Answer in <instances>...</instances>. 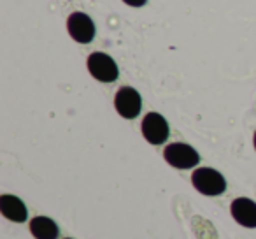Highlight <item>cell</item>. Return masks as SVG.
<instances>
[{
	"label": "cell",
	"instance_id": "7",
	"mask_svg": "<svg viewBox=\"0 0 256 239\" xmlns=\"http://www.w3.org/2000/svg\"><path fill=\"white\" fill-rule=\"evenodd\" d=\"M232 216L235 218V221L248 228H256V204L251 199H235L232 202Z\"/></svg>",
	"mask_w": 256,
	"mask_h": 239
},
{
	"label": "cell",
	"instance_id": "6",
	"mask_svg": "<svg viewBox=\"0 0 256 239\" xmlns=\"http://www.w3.org/2000/svg\"><path fill=\"white\" fill-rule=\"evenodd\" d=\"M142 134L151 144H162L168 137V123L162 114L148 113L142 120Z\"/></svg>",
	"mask_w": 256,
	"mask_h": 239
},
{
	"label": "cell",
	"instance_id": "1",
	"mask_svg": "<svg viewBox=\"0 0 256 239\" xmlns=\"http://www.w3.org/2000/svg\"><path fill=\"white\" fill-rule=\"evenodd\" d=\"M192 183L200 193L204 195H220L224 192L226 188V181L221 176V172L214 171L209 167H200L193 172L192 176Z\"/></svg>",
	"mask_w": 256,
	"mask_h": 239
},
{
	"label": "cell",
	"instance_id": "5",
	"mask_svg": "<svg viewBox=\"0 0 256 239\" xmlns=\"http://www.w3.org/2000/svg\"><path fill=\"white\" fill-rule=\"evenodd\" d=\"M67 30L74 41L81 44H88L95 37V25L92 18L84 13H72L67 20Z\"/></svg>",
	"mask_w": 256,
	"mask_h": 239
},
{
	"label": "cell",
	"instance_id": "8",
	"mask_svg": "<svg viewBox=\"0 0 256 239\" xmlns=\"http://www.w3.org/2000/svg\"><path fill=\"white\" fill-rule=\"evenodd\" d=\"M0 211H2V214L8 220L16 221V223H22L28 216L23 200L14 195H9V193H4V195L0 197Z\"/></svg>",
	"mask_w": 256,
	"mask_h": 239
},
{
	"label": "cell",
	"instance_id": "10",
	"mask_svg": "<svg viewBox=\"0 0 256 239\" xmlns=\"http://www.w3.org/2000/svg\"><path fill=\"white\" fill-rule=\"evenodd\" d=\"M123 2H124V4H128V6H132V8H142L148 0H123Z\"/></svg>",
	"mask_w": 256,
	"mask_h": 239
},
{
	"label": "cell",
	"instance_id": "2",
	"mask_svg": "<svg viewBox=\"0 0 256 239\" xmlns=\"http://www.w3.org/2000/svg\"><path fill=\"white\" fill-rule=\"evenodd\" d=\"M164 157L176 169H192L200 162V157L192 146L184 143L168 144L164 151Z\"/></svg>",
	"mask_w": 256,
	"mask_h": 239
},
{
	"label": "cell",
	"instance_id": "3",
	"mask_svg": "<svg viewBox=\"0 0 256 239\" xmlns=\"http://www.w3.org/2000/svg\"><path fill=\"white\" fill-rule=\"evenodd\" d=\"M88 71L95 79L102 83H112L118 79V65L109 55L92 53L88 57Z\"/></svg>",
	"mask_w": 256,
	"mask_h": 239
},
{
	"label": "cell",
	"instance_id": "4",
	"mask_svg": "<svg viewBox=\"0 0 256 239\" xmlns=\"http://www.w3.org/2000/svg\"><path fill=\"white\" fill-rule=\"evenodd\" d=\"M114 106L116 111L126 120H134L139 116L140 107H142V99H140L139 92L130 86H123L118 90L116 97H114Z\"/></svg>",
	"mask_w": 256,
	"mask_h": 239
},
{
	"label": "cell",
	"instance_id": "9",
	"mask_svg": "<svg viewBox=\"0 0 256 239\" xmlns=\"http://www.w3.org/2000/svg\"><path fill=\"white\" fill-rule=\"evenodd\" d=\"M30 230L36 235V239H56L58 227L51 218L36 216L30 221Z\"/></svg>",
	"mask_w": 256,
	"mask_h": 239
},
{
	"label": "cell",
	"instance_id": "11",
	"mask_svg": "<svg viewBox=\"0 0 256 239\" xmlns=\"http://www.w3.org/2000/svg\"><path fill=\"white\" fill-rule=\"evenodd\" d=\"M252 141H254V148H256V132H254V139H252Z\"/></svg>",
	"mask_w": 256,
	"mask_h": 239
}]
</instances>
